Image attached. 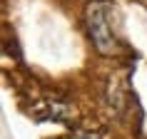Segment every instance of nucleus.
<instances>
[{"label": "nucleus", "mask_w": 147, "mask_h": 139, "mask_svg": "<svg viewBox=\"0 0 147 139\" xmlns=\"http://www.w3.org/2000/svg\"><path fill=\"white\" fill-rule=\"evenodd\" d=\"M112 3L110 0H92L85 8V23L92 45L97 47L100 55H112L117 50V37H115V27L110 23L112 15Z\"/></svg>", "instance_id": "f257e3e1"}, {"label": "nucleus", "mask_w": 147, "mask_h": 139, "mask_svg": "<svg viewBox=\"0 0 147 139\" xmlns=\"http://www.w3.org/2000/svg\"><path fill=\"white\" fill-rule=\"evenodd\" d=\"M70 139H100V132H75Z\"/></svg>", "instance_id": "f03ea898"}]
</instances>
